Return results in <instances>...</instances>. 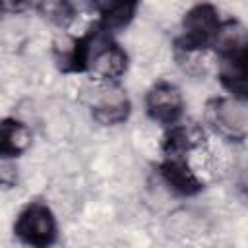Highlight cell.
<instances>
[{
  "label": "cell",
  "instance_id": "1",
  "mask_svg": "<svg viewBox=\"0 0 248 248\" xmlns=\"http://www.w3.org/2000/svg\"><path fill=\"white\" fill-rule=\"evenodd\" d=\"M54 60L64 74H93L103 83H118L128 70V54L112 33L93 23L79 37L54 43Z\"/></svg>",
  "mask_w": 248,
  "mask_h": 248
},
{
  "label": "cell",
  "instance_id": "2",
  "mask_svg": "<svg viewBox=\"0 0 248 248\" xmlns=\"http://www.w3.org/2000/svg\"><path fill=\"white\" fill-rule=\"evenodd\" d=\"M217 52V78L231 99H246V33L234 19H225L213 45Z\"/></svg>",
  "mask_w": 248,
  "mask_h": 248
},
{
  "label": "cell",
  "instance_id": "3",
  "mask_svg": "<svg viewBox=\"0 0 248 248\" xmlns=\"http://www.w3.org/2000/svg\"><path fill=\"white\" fill-rule=\"evenodd\" d=\"M223 17L213 4L192 6L182 19V31L176 39V48L184 54L203 52L213 48L219 31L223 27Z\"/></svg>",
  "mask_w": 248,
  "mask_h": 248
},
{
  "label": "cell",
  "instance_id": "4",
  "mask_svg": "<svg viewBox=\"0 0 248 248\" xmlns=\"http://www.w3.org/2000/svg\"><path fill=\"white\" fill-rule=\"evenodd\" d=\"M14 236L27 248H52L58 240V221L45 202H29L14 221Z\"/></svg>",
  "mask_w": 248,
  "mask_h": 248
},
{
  "label": "cell",
  "instance_id": "5",
  "mask_svg": "<svg viewBox=\"0 0 248 248\" xmlns=\"http://www.w3.org/2000/svg\"><path fill=\"white\" fill-rule=\"evenodd\" d=\"M145 112L153 122L165 128L178 124L184 112V97L178 85L167 79L153 83L145 95Z\"/></svg>",
  "mask_w": 248,
  "mask_h": 248
},
{
  "label": "cell",
  "instance_id": "6",
  "mask_svg": "<svg viewBox=\"0 0 248 248\" xmlns=\"http://www.w3.org/2000/svg\"><path fill=\"white\" fill-rule=\"evenodd\" d=\"M132 112V103L118 87V83H105L101 89L95 91L91 101V114L103 126H116L128 120Z\"/></svg>",
  "mask_w": 248,
  "mask_h": 248
},
{
  "label": "cell",
  "instance_id": "7",
  "mask_svg": "<svg viewBox=\"0 0 248 248\" xmlns=\"http://www.w3.org/2000/svg\"><path fill=\"white\" fill-rule=\"evenodd\" d=\"M207 122L209 126L221 134L227 140H242L246 134V118H244V108L240 101L236 99H213L207 105Z\"/></svg>",
  "mask_w": 248,
  "mask_h": 248
},
{
  "label": "cell",
  "instance_id": "8",
  "mask_svg": "<svg viewBox=\"0 0 248 248\" xmlns=\"http://www.w3.org/2000/svg\"><path fill=\"white\" fill-rule=\"evenodd\" d=\"M163 182L178 196H196L203 190L202 178L192 170L186 157H163L159 165Z\"/></svg>",
  "mask_w": 248,
  "mask_h": 248
},
{
  "label": "cell",
  "instance_id": "9",
  "mask_svg": "<svg viewBox=\"0 0 248 248\" xmlns=\"http://www.w3.org/2000/svg\"><path fill=\"white\" fill-rule=\"evenodd\" d=\"M33 134L29 126L14 116L0 120V161L21 157L31 147Z\"/></svg>",
  "mask_w": 248,
  "mask_h": 248
},
{
  "label": "cell",
  "instance_id": "10",
  "mask_svg": "<svg viewBox=\"0 0 248 248\" xmlns=\"http://www.w3.org/2000/svg\"><path fill=\"white\" fill-rule=\"evenodd\" d=\"M99 19L95 21L101 29L108 33H116L130 25V21L136 17L138 2H101L95 6Z\"/></svg>",
  "mask_w": 248,
  "mask_h": 248
},
{
  "label": "cell",
  "instance_id": "11",
  "mask_svg": "<svg viewBox=\"0 0 248 248\" xmlns=\"http://www.w3.org/2000/svg\"><path fill=\"white\" fill-rule=\"evenodd\" d=\"M196 143H198L196 132L178 122V124L167 128L163 143H161V151L165 157H186V153Z\"/></svg>",
  "mask_w": 248,
  "mask_h": 248
},
{
  "label": "cell",
  "instance_id": "12",
  "mask_svg": "<svg viewBox=\"0 0 248 248\" xmlns=\"http://www.w3.org/2000/svg\"><path fill=\"white\" fill-rule=\"evenodd\" d=\"M37 10L56 25H68L74 19V6L68 2H43L37 6Z\"/></svg>",
  "mask_w": 248,
  "mask_h": 248
},
{
  "label": "cell",
  "instance_id": "13",
  "mask_svg": "<svg viewBox=\"0 0 248 248\" xmlns=\"http://www.w3.org/2000/svg\"><path fill=\"white\" fill-rule=\"evenodd\" d=\"M0 12H2V4H0Z\"/></svg>",
  "mask_w": 248,
  "mask_h": 248
}]
</instances>
